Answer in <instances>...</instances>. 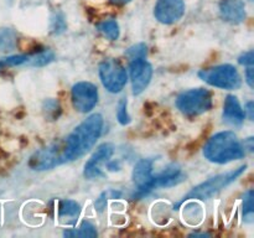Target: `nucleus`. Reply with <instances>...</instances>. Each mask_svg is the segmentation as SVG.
I'll use <instances>...</instances> for the list:
<instances>
[{
    "instance_id": "nucleus-1",
    "label": "nucleus",
    "mask_w": 254,
    "mask_h": 238,
    "mask_svg": "<svg viewBox=\"0 0 254 238\" xmlns=\"http://www.w3.org/2000/svg\"><path fill=\"white\" fill-rule=\"evenodd\" d=\"M103 125L104 119L98 113L92 114L77 125L64 141V163L78 160L86 155L96 145L103 130Z\"/></svg>"
},
{
    "instance_id": "nucleus-2",
    "label": "nucleus",
    "mask_w": 254,
    "mask_h": 238,
    "mask_svg": "<svg viewBox=\"0 0 254 238\" xmlns=\"http://www.w3.org/2000/svg\"><path fill=\"white\" fill-rule=\"evenodd\" d=\"M246 155V149L233 131L225 130L208 139L203 148V156L215 164H228Z\"/></svg>"
},
{
    "instance_id": "nucleus-3",
    "label": "nucleus",
    "mask_w": 254,
    "mask_h": 238,
    "mask_svg": "<svg viewBox=\"0 0 254 238\" xmlns=\"http://www.w3.org/2000/svg\"><path fill=\"white\" fill-rule=\"evenodd\" d=\"M246 170H247V164H245V165L240 166V168L235 169L232 171L220 174V175H216L213 178H208V180L203 181L200 185L195 186L190 192L186 193L183 197V200L179 201L174 207H176V210H178L181 205H184L188 201L208 200V198L213 197L217 193H220L223 188L227 187L228 185L235 182Z\"/></svg>"
},
{
    "instance_id": "nucleus-4",
    "label": "nucleus",
    "mask_w": 254,
    "mask_h": 238,
    "mask_svg": "<svg viewBox=\"0 0 254 238\" xmlns=\"http://www.w3.org/2000/svg\"><path fill=\"white\" fill-rule=\"evenodd\" d=\"M212 94L205 88H192L183 92L176 98V107L188 117H197L212 108Z\"/></svg>"
},
{
    "instance_id": "nucleus-5",
    "label": "nucleus",
    "mask_w": 254,
    "mask_h": 238,
    "mask_svg": "<svg viewBox=\"0 0 254 238\" xmlns=\"http://www.w3.org/2000/svg\"><path fill=\"white\" fill-rule=\"evenodd\" d=\"M198 77L210 86L227 91L238 89L242 84L240 73L232 64H218L210 68H203L198 72Z\"/></svg>"
},
{
    "instance_id": "nucleus-6",
    "label": "nucleus",
    "mask_w": 254,
    "mask_h": 238,
    "mask_svg": "<svg viewBox=\"0 0 254 238\" xmlns=\"http://www.w3.org/2000/svg\"><path fill=\"white\" fill-rule=\"evenodd\" d=\"M99 77L104 88L111 93H119L128 81L126 68L114 59L104 60L99 63Z\"/></svg>"
},
{
    "instance_id": "nucleus-7",
    "label": "nucleus",
    "mask_w": 254,
    "mask_h": 238,
    "mask_svg": "<svg viewBox=\"0 0 254 238\" xmlns=\"http://www.w3.org/2000/svg\"><path fill=\"white\" fill-rule=\"evenodd\" d=\"M64 141L54 143L35 151L29 159V168L35 171H45L64 165Z\"/></svg>"
},
{
    "instance_id": "nucleus-8",
    "label": "nucleus",
    "mask_w": 254,
    "mask_h": 238,
    "mask_svg": "<svg viewBox=\"0 0 254 238\" xmlns=\"http://www.w3.org/2000/svg\"><path fill=\"white\" fill-rule=\"evenodd\" d=\"M153 169L154 160L153 159H141L134 166L131 178L135 186V192L133 193L131 198L138 200L148 196L149 193L153 192Z\"/></svg>"
},
{
    "instance_id": "nucleus-9",
    "label": "nucleus",
    "mask_w": 254,
    "mask_h": 238,
    "mask_svg": "<svg viewBox=\"0 0 254 238\" xmlns=\"http://www.w3.org/2000/svg\"><path fill=\"white\" fill-rule=\"evenodd\" d=\"M71 97L72 104L76 111L88 113L98 102V89L91 82H78L72 87Z\"/></svg>"
},
{
    "instance_id": "nucleus-10",
    "label": "nucleus",
    "mask_w": 254,
    "mask_h": 238,
    "mask_svg": "<svg viewBox=\"0 0 254 238\" xmlns=\"http://www.w3.org/2000/svg\"><path fill=\"white\" fill-rule=\"evenodd\" d=\"M114 154V145L111 143H104L94 151L93 155L88 159L84 165L83 175L88 180H96V178H103V168L107 165Z\"/></svg>"
},
{
    "instance_id": "nucleus-11",
    "label": "nucleus",
    "mask_w": 254,
    "mask_h": 238,
    "mask_svg": "<svg viewBox=\"0 0 254 238\" xmlns=\"http://www.w3.org/2000/svg\"><path fill=\"white\" fill-rule=\"evenodd\" d=\"M129 73H130L131 89L134 96L145 91L153 77V67L144 57L129 60Z\"/></svg>"
},
{
    "instance_id": "nucleus-12",
    "label": "nucleus",
    "mask_w": 254,
    "mask_h": 238,
    "mask_svg": "<svg viewBox=\"0 0 254 238\" xmlns=\"http://www.w3.org/2000/svg\"><path fill=\"white\" fill-rule=\"evenodd\" d=\"M185 14L184 0H158L154 7V16L165 25L175 24Z\"/></svg>"
},
{
    "instance_id": "nucleus-13",
    "label": "nucleus",
    "mask_w": 254,
    "mask_h": 238,
    "mask_svg": "<svg viewBox=\"0 0 254 238\" xmlns=\"http://www.w3.org/2000/svg\"><path fill=\"white\" fill-rule=\"evenodd\" d=\"M246 114L241 107L240 101L233 94H228L225 99L222 112V119L226 124L232 126H238L245 121Z\"/></svg>"
},
{
    "instance_id": "nucleus-14",
    "label": "nucleus",
    "mask_w": 254,
    "mask_h": 238,
    "mask_svg": "<svg viewBox=\"0 0 254 238\" xmlns=\"http://www.w3.org/2000/svg\"><path fill=\"white\" fill-rule=\"evenodd\" d=\"M220 12L223 20L231 24H240L246 19V6L242 0H222Z\"/></svg>"
},
{
    "instance_id": "nucleus-15",
    "label": "nucleus",
    "mask_w": 254,
    "mask_h": 238,
    "mask_svg": "<svg viewBox=\"0 0 254 238\" xmlns=\"http://www.w3.org/2000/svg\"><path fill=\"white\" fill-rule=\"evenodd\" d=\"M81 205L73 200H62L59 203V221L64 226H74L81 215Z\"/></svg>"
},
{
    "instance_id": "nucleus-16",
    "label": "nucleus",
    "mask_w": 254,
    "mask_h": 238,
    "mask_svg": "<svg viewBox=\"0 0 254 238\" xmlns=\"http://www.w3.org/2000/svg\"><path fill=\"white\" fill-rule=\"evenodd\" d=\"M96 226L92 225L88 221H83L78 228H71L64 232V237H81V238H93L97 237Z\"/></svg>"
},
{
    "instance_id": "nucleus-17",
    "label": "nucleus",
    "mask_w": 254,
    "mask_h": 238,
    "mask_svg": "<svg viewBox=\"0 0 254 238\" xmlns=\"http://www.w3.org/2000/svg\"><path fill=\"white\" fill-rule=\"evenodd\" d=\"M55 59V54L50 50H42V51L35 52V54H27V62L26 64L29 66H46L51 63Z\"/></svg>"
},
{
    "instance_id": "nucleus-18",
    "label": "nucleus",
    "mask_w": 254,
    "mask_h": 238,
    "mask_svg": "<svg viewBox=\"0 0 254 238\" xmlns=\"http://www.w3.org/2000/svg\"><path fill=\"white\" fill-rule=\"evenodd\" d=\"M17 45V37L12 30L0 29V51L9 52L15 50Z\"/></svg>"
},
{
    "instance_id": "nucleus-19",
    "label": "nucleus",
    "mask_w": 254,
    "mask_h": 238,
    "mask_svg": "<svg viewBox=\"0 0 254 238\" xmlns=\"http://www.w3.org/2000/svg\"><path fill=\"white\" fill-rule=\"evenodd\" d=\"M97 29L99 30V32H101L104 37H107V39L111 40V41H116L119 37V32H121L118 22L113 19L106 20V21L98 24Z\"/></svg>"
},
{
    "instance_id": "nucleus-20",
    "label": "nucleus",
    "mask_w": 254,
    "mask_h": 238,
    "mask_svg": "<svg viewBox=\"0 0 254 238\" xmlns=\"http://www.w3.org/2000/svg\"><path fill=\"white\" fill-rule=\"evenodd\" d=\"M42 112H44L45 118H47L49 120H57L59 117L61 116V106L56 99H46L42 104Z\"/></svg>"
},
{
    "instance_id": "nucleus-21",
    "label": "nucleus",
    "mask_w": 254,
    "mask_h": 238,
    "mask_svg": "<svg viewBox=\"0 0 254 238\" xmlns=\"http://www.w3.org/2000/svg\"><path fill=\"white\" fill-rule=\"evenodd\" d=\"M121 196H122L121 191H116V190L104 191V192H102L101 195H99V197L97 198L96 202H94V207H96V211H97V212H99V213L103 212L109 198H119Z\"/></svg>"
},
{
    "instance_id": "nucleus-22",
    "label": "nucleus",
    "mask_w": 254,
    "mask_h": 238,
    "mask_svg": "<svg viewBox=\"0 0 254 238\" xmlns=\"http://www.w3.org/2000/svg\"><path fill=\"white\" fill-rule=\"evenodd\" d=\"M243 220L253 222V190H248L243 196Z\"/></svg>"
},
{
    "instance_id": "nucleus-23",
    "label": "nucleus",
    "mask_w": 254,
    "mask_h": 238,
    "mask_svg": "<svg viewBox=\"0 0 254 238\" xmlns=\"http://www.w3.org/2000/svg\"><path fill=\"white\" fill-rule=\"evenodd\" d=\"M146 50H148V47H146V45L143 44V42L133 45V46L129 47L126 51V57L128 59V61L133 59H140V57L146 59V54H148Z\"/></svg>"
},
{
    "instance_id": "nucleus-24",
    "label": "nucleus",
    "mask_w": 254,
    "mask_h": 238,
    "mask_svg": "<svg viewBox=\"0 0 254 238\" xmlns=\"http://www.w3.org/2000/svg\"><path fill=\"white\" fill-rule=\"evenodd\" d=\"M127 106H128L127 98H122L118 103V109H117V118L122 125H127V124L130 123V116L128 114Z\"/></svg>"
},
{
    "instance_id": "nucleus-25",
    "label": "nucleus",
    "mask_w": 254,
    "mask_h": 238,
    "mask_svg": "<svg viewBox=\"0 0 254 238\" xmlns=\"http://www.w3.org/2000/svg\"><path fill=\"white\" fill-rule=\"evenodd\" d=\"M5 67H14L20 66V64H26L27 55H15V56H9L6 59L1 60Z\"/></svg>"
},
{
    "instance_id": "nucleus-26",
    "label": "nucleus",
    "mask_w": 254,
    "mask_h": 238,
    "mask_svg": "<svg viewBox=\"0 0 254 238\" xmlns=\"http://www.w3.org/2000/svg\"><path fill=\"white\" fill-rule=\"evenodd\" d=\"M238 62H240L241 64H243V66H248V67L253 66L254 54H253L252 50L248 52H245L243 55H241V56L238 57Z\"/></svg>"
},
{
    "instance_id": "nucleus-27",
    "label": "nucleus",
    "mask_w": 254,
    "mask_h": 238,
    "mask_svg": "<svg viewBox=\"0 0 254 238\" xmlns=\"http://www.w3.org/2000/svg\"><path fill=\"white\" fill-rule=\"evenodd\" d=\"M245 114H246V117L248 116L250 120H253V118H254V103L252 101H250L247 104H246Z\"/></svg>"
},
{
    "instance_id": "nucleus-28",
    "label": "nucleus",
    "mask_w": 254,
    "mask_h": 238,
    "mask_svg": "<svg viewBox=\"0 0 254 238\" xmlns=\"http://www.w3.org/2000/svg\"><path fill=\"white\" fill-rule=\"evenodd\" d=\"M246 81H247L248 86H250L251 88H253V68H252V66H250L247 69H246Z\"/></svg>"
},
{
    "instance_id": "nucleus-29",
    "label": "nucleus",
    "mask_w": 254,
    "mask_h": 238,
    "mask_svg": "<svg viewBox=\"0 0 254 238\" xmlns=\"http://www.w3.org/2000/svg\"><path fill=\"white\" fill-rule=\"evenodd\" d=\"M243 148L248 149L250 151H253V138H252V136H251V138L246 139L245 144H243Z\"/></svg>"
},
{
    "instance_id": "nucleus-30",
    "label": "nucleus",
    "mask_w": 254,
    "mask_h": 238,
    "mask_svg": "<svg viewBox=\"0 0 254 238\" xmlns=\"http://www.w3.org/2000/svg\"><path fill=\"white\" fill-rule=\"evenodd\" d=\"M109 1H111L112 4H116V5H124V4H128V2L131 1V0H109Z\"/></svg>"
},
{
    "instance_id": "nucleus-31",
    "label": "nucleus",
    "mask_w": 254,
    "mask_h": 238,
    "mask_svg": "<svg viewBox=\"0 0 254 238\" xmlns=\"http://www.w3.org/2000/svg\"><path fill=\"white\" fill-rule=\"evenodd\" d=\"M4 63H2V61H1V60H0V69H1V68H4Z\"/></svg>"
}]
</instances>
